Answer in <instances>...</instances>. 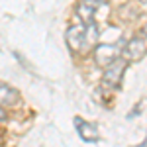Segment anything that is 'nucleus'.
I'll use <instances>...</instances> for the list:
<instances>
[{"instance_id":"nucleus-1","label":"nucleus","mask_w":147,"mask_h":147,"mask_svg":"<svg viewBox=\"0 0 147 147\" xmlns=\"http://www.w3.org/2000/svg\"><path fill=\"white\" fill-rule=\"evenodd\" d=\"M65 39L75 53H88L100 39V26L98 22H79L67 30Z\"/></svg>"},{"instance_id":"nucleus-2","label":"nucleus","mask_w":147,"mask_h":147,"mask_svg":"<svg viewBox=\"0 0 147 147\" xmlns=\"http://www.w3.org/2000/svg\"><path fill=\"white\" fill-rule=\"evenodd\" d=\"M125 69H127V61L124 57H116L112 63H108L104 67V75H102V84L106 88H118L120 82L125 75Z\"/></svg>"},{"instance_id":"nucleus-3","label":"nucleus","mask_w":147,"mask_h":147,"mask_svg":"<svg viewBox=\"0 0 147 147\" xmlns=\"http://www.w3.org/2000/svg\"><path fill=\"white\" fill-rule=\"evenodd\" d=\"M106 8L102 0H80L77 4V16L80 22H98V12Z\"/></svg>"},{"instance_id":"nucleus-4","label":"nucleus","mask_w":147,"mask_h":147,"mask_svg":"<svg viewBox=\"0 0 147 147\" xmlns=\"http://www.w3.org/2000/svg\"><path fill=\"white\" fill-rule=\"evenodd\" d=\"M147 53V43H145V37H134L129 39L127 43L124 45V49L120 51V55L124 57L125 61L134 63V61H141Z\"/></svg>"},{"instance_id":"nucleus-5","label":"nucleus","mask_w":147,"mask_h":147,"mask_svg":"<svg viewBox=\"0 0 147 147\" xmlns=\"http://www.w3.org/2000/svg\"><path fill=\"white\" fill-rule=\"evenodd\" d=\"M94 61L100 65V67H106L108 63H112L116 57H120V49L118 45H110V43H102V45H94Z\"/></svg>"},{"instance_id":"nucleus-6","label":"nucleus","mask_w":147,"mask_h":147,"mask_svg":"<svg viewBox=\"0 0 147 147\" xmlns=\"http://www.w3.org/2000/svg\"><path fill=\"white\" fill-rule=\"evenodd\" d=\"M75 125H77V131H79V136H80L82 141H86V143H94V141L100 139L98 125L90 124V122H84V120H80V118L75 120Z\"/></svg>"},{"instance_id":"nucleus-7","label":"nucleus","mask_w":147,"mask_h":147,"mask_svg":"<svg viewBox=\"0 0 147 147\" xmlns=\"http://www.w3.org/2000/svg\"><path fill=\"white\" fill-rule=\"evenodd\" d=\"M18 100H20V92L6 82H0V106H12Z\"/></svg>"},{"instance_id":"nucleus-8","label":"nucleus","mask_w":147,"mask_h":147,"mask_svg":"<svg viewBox=\"0 0 147 147\" xmlns=\"http://www.w3.org/2000/svg\"><path fill=\"white\" fill-rule=\"evenodd\" d=\"M6 120V112H4V108L0 106V122H4Z\"/></svg>"},{"instance_id":"nucleus-9","label":"nucleus","mask_w":147,"mask_h":147,"mask_svg":"<svg viewBox=\"0 0 147 147\" xmlns=\"http://www.w3.org/2000/svg\"><path fill=\"white\" fill-rule=\"evenodd\" d=\"M143 35L147 37V24H145V28H143Z\"/></svg>"}]
</instances>
